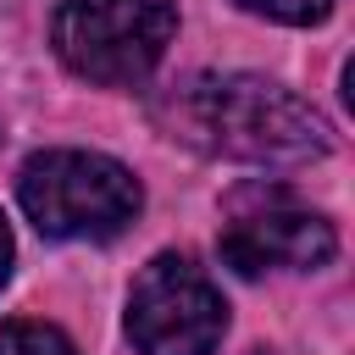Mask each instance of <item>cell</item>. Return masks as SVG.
<instances>
[{"instance_id":"1","label":"cell","mask_w":355,"mask_h":355,"mask_svg":"<svg viewBox=\"0 0 355 355\" xmlns=\"http://www.w3.org/2000/svg\"><path fill=\"white\" fill-rule=\"evenodd\" d=\"M150 116L189 150L250 161V166H305L333 150L327 122L283 83L250 72H194L155 94Z\"/></svg>"},{"instance_id":"2","label":"cell","mask_w":355,"mask_h":355,"mask_svg":"<svg viewBox=\"0 0 355 355\" xmlns=\"http://www.w3.org/2000/svg\"><path fill=\"white\" fill-rule=\"evenodd\" d=\"M17 200L44 239H116L144 194L139 178L94 150H44L22 166Z\"/></svg>"},{"instance_id":"3","label":"cell","mask_w":355,"mask_h":355,"mask_svg":"<svg viewBox=\"0 0 355 355\" xmlns=\"http://www.w3.org/2000/svg\"><path fill=\"white\" fill-rule=\"evenodd\" d=\"M178 28L172 0H61L55 6V55L105 89L144 83L166 55Z\"/></svg>"},{"instance_id":"4","label":"cell","mask_w":355,"mask_h":355,"mask_svg":"<svg viewBox=\"0 0 355 355\" xmlns=\"http://www.w3.org/2000/svg\"><path fill=\"white\" fill-rule=\"evenodd\" d=\"M227 305L189 255H155L128 294V338L139 355H211L222 344Z\"/></svg>"},{"instance_id":"5","label":"cell","mask_w":355,"mask_h":355,"mask_svg":"<svg viewBox=\"0 0 355 355\" xmlns=\"http://www.w3.org/2000/svg\"><path fill=\"white\" fill-rule=\"evenodd\" d=\"M333 250H338L333 222L316 211H294V205H261V211H244L222 227V261L239 277L311 272V266H327Z\"/></svg>"},{"instance_id":"6","label":"cell","mask_w":355,"mask_h":355,"mask_svg":"<svg viewBox=\"0 0 355 355\" xmlns=\"http://www.w3.org/2000/svg\"><path fill=\"white\" fill-rule=\"evenodd\" d=\"M0 355H78V349L50 322H6L0 327Z\"/></svg>"},{"instance_id":"7","label":"cell","mask_w":355,"mask_h":355,"mask_svg":"<svg viewBox=\"0 0 355 355\" xmlns=\"http://www.w3.org/2000/svg\"><path fill=\"white\" fill-rule=\"evenodd\" d=\"M244 11H255V17H272V22H322L327 11H333V0H239Z\"/></svg>"},{"instance_id":"8","label":"cell","mask_w":355,"mask_h":355,"mask_svg":"<svg viewBox=\"0 0 355 355\" xmlns=\"http://www.w3.org/2000/svg\"><path fill=\"white\" fill-rule=\"evenodd\" d=\"M11 277V233H6V216H0V283Z\"/></svg>"}]
</instances>
